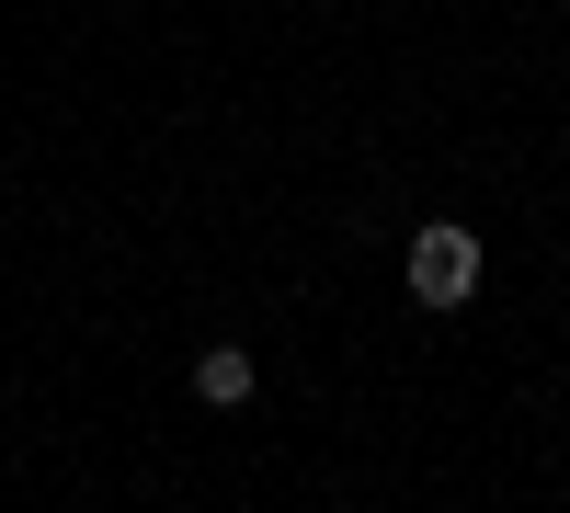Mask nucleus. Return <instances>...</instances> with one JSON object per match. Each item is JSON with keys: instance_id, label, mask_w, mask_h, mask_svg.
Listing matches in <instances>:
<instances>
[{"instance_id": "obj_2", "label": "nucleus", "mask_w": 570, "mask_h": 513, "mask_svg": "<svg viewBox=\"0 0 570 513\" xmlns=\"http://www.w3.org/2000/svg\"><path fill=\"white\" fill-rule=\"evenodd\" d=\"M195 399H217V411L252 399V354H240V343H206V354H195Z\"/></svg>"}, {"instance_id": "obj_1", "label": "nucleus", "mask_w": 570, "mask_h": 513, "mask_svg": "<svg viewBox=\"0 0 570 513\" xmlns=\"http://www.w3.org/2000/svg\"><path fill=\"white\" fill-rule=\"evenodd\" d=\"M411 297L422 308H468V297H480V240H468L456 217H434L411 240Z\"/></svg>"}]
</instances>
